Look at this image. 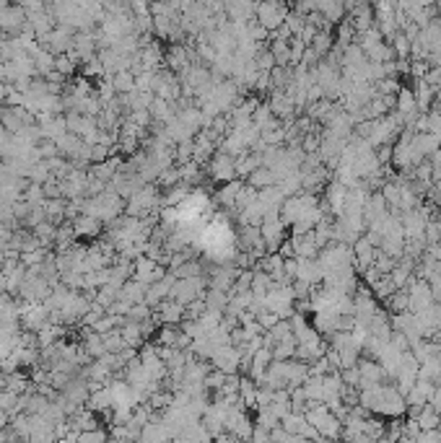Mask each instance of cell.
I'll list each match as a JSON object with an SVG mask.
<instances>
[{
  "label": "cell",
  "mask_w": 441,
  "mask_h": 443,
  "mask_svg": "<svg viewBox=\"0 0 441 443\" xmlns=\"http://www.w3.org/2000/svg\"><path fill=\"white\" fill-rule=\"evenodd\" d=\"M288 13H291V11L286 8L283 0H260L257 8H255L257 24L262 26V29H267L270 34L278 32V29L286 24V16H288Z\"/></svg>",
  "instance_id": "1"
},
{
  "label": "cell",
  "mask_w": 441,
  "mask_h": 443,
  "mask_svg": "<svg viewBox=\"0 0 441 443\" xmlns=\"http://www.w3.org/2000/svg\"><path fill=\"white\" fill-rule=\"evenodd\" d=\"M208 172L218 184L239 179V174H236V156L226 153V150H218V153H213V158H210Z\"/></svg>",
  "instance_id": "2"
},
{
  "label": "cell",
  "mask_w": 441,
  "mask_h": 443,
  "mask_svg": "<svg viewBox=\"0 0 441 443\" xmlns=\"http://www.w3.org/2000/svg\"><path fill=\"white\" fill-rule=\"evenodd\" d=\"M210 366L218 371H224V373H239V368H242V350L236 347L234 342L229 345H221L216 353L210 355Z\"/></svg>",
  "instance_id": "3"
},
{
  "label": "cell",
  "mask_w": 441,
  "mask_h": 443,
  "mask_svg": "<svg viewBox=\"0 0 441 443\" xmlns=\"http://www.w3.org/2000/svg\"><path fill=\"white\" fill-rule=\"evenodd\" d=\"M433 389H436V384H433L431 378H416L413 389L405 394V402H408V407H423V404L431 399Z\"/></svg>",
  "instance_id": "4"
},
{
  "label": "cell",
  "mask_w": 441,
  "mask_h": 443,
  "mask_svg": "<svg viewBox=\"0 0 441 443\" xmlns=\"http://www.w3.org/2000/svg\"><path fill=\"white\" fill-rule=\"evenodd\" d=\"M291 244H293V255L301 257V259H312V257L319 255V246L314 241V233L307 231V233H291Z\"/></svg>",
  "instance_id": "5"
},
{
  "label": "cell",
  "mask_w": 441,
  "mask_h": 443,
  "mask_svg": "<svg viewBox=\"0 0 441 443\" xmlns=\"http://www.w3.org/2000/svg\"><path fill=\"white\" fill-rule=\"evenodd\" d=\"M247 184L255 189L273 187V184H278V174H275L273 169H267V166H260V169H255V172L247 176Z\"/></svg>",
  "instance_id": "6"
},
{
  "label": "cell",
  "mask_w": 441,
  "mask_h": 443,
  "mask_svg": "<svg viewBox=\"0 0 441 443\" xmlns=\"http://www.w3.org/2000/svg\"><path fill=\"white\" fill-rule=\"evenodd\" d=\"M335 39H333V34H330V29H317L314 34V39L309 41V47L314 49L319 58H327V52L333 49Z\"/></svg>",
  "instance_id": "7"
},
{
  "label": "cell",
  "mask_w": 441,
  "mask_h": 443,
  "mask_svg": "<svg viewBox=\"0 0 441 443\" xmlns=\"http://www.w3.org/2000/svg\"><path fill=\"white\" fill-rule=\"evenodd\" d=\"M416 420H418V425H421V430H431V428H439L441 415H439L436 410H433L431 404L426 402L423 407H421V412L416 415Z\"/></svg>",
  "instance_id": "8"
},
{
  "label": "cell",
  "mask_w": 441,
  "mask_h": 443,
  "mask_svg": "<svg viewBox=\"0 0 441 443\" xmlns=\"http://www.w3.org/2000/svg\"><path fill=\"white\" fill-rule=\"evenodd\" d=\"M161 314H164V319L174 324V321H182V316L187 312H184V304H179V301H169V304L161 306Z\"/></svg>",
  "instance_id": "9"
},
{
  "label": "cell",
  "mask_w": 441,
  "mask_h": 443,
  "mask_svg": "<svg viewBox=\"0 0 441 443\" xmlns=\"http://www.w3.org/2000/svg\"><path fill=\"white\" fill-rule=\"evenodd\" d=\"M428 404H431L433 410H436V412L441 415V386H436V389H433V394H431V399H428Z\"/></svg>",
  "instance_id": "10"
}]
</instances>
